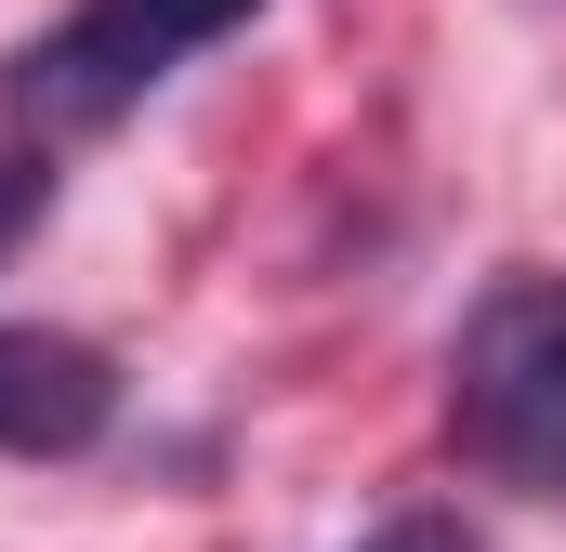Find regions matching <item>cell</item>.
<instances>
[{"label":"cell","mask_w":566,"mask_h":552,"mask_svg":"<svg viewBox=\"0 0 566 552\" xmlns=\"http://www.w3.org/2000/svg\"><path fill=\"white\" fill-rule=\"evenodd\" d=\"M448 460L566 513V264H501L448 329Z\"/></svg>","instance_id":"6da1fadb"},{"label":"cell","mask_w":566,"mask_h":552,"mask_svg":"<svg viewBox=\"0 0 566 552\" xmlns=\"http://www.w3.org/2000/svg\"><path fill=\"white\" fill-rule=\"evenodd\" d=\"M264 0H66L13 66H0V119L27 145H80L133 119L145 93H171L211 40H238Z\"/></svg>","instance_id":"7a4b0ae2"},{"label":"cell","mask_w":566,"mask_h":552,"mask_svg":"<svg viewBox=\"0 0 566 552\" xmlns=\"http://www.w3.org/2000/svg\"><path fill=\"white\" fill-rule=\"evenodd\" d=\"M119 421V369L80 329H0V460H93Z\"/></svg>","instance_id":"3957f363"},{"label":"cell","mask_w":566,"mask_h":552,"mask_svg":"<svg viewBox=\"0 0 566 552\" xmlns=\"http://www.w3.org/2000/svg\"><path fill=\"white\" fill-rule=\"evenodd\" d=\"M40 211H53V145H27V132H13V145H0V251H13Z\"/></svg>","instance_id":"277c9868"},{"label":"cell","mask_w":566,"mask_h":552,"mask_svg":"<svg viewBox=\"0 0 566 552\" xmlns=\"http://www.w3.org/2000/svg\"><path fill=\"white\" fill-rule=\"evenodd\" d=\"M356 552H488V540H474L461 513H382V527H369Z\"/></svg>","instance_id":"5b68a950"}]
</instances>
